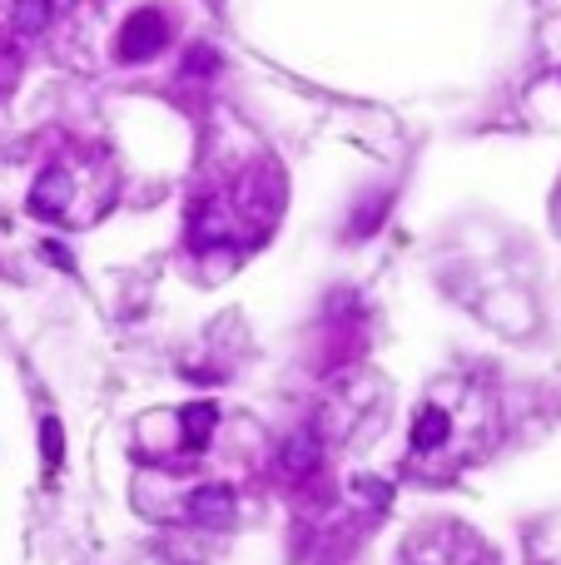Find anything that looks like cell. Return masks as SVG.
I'll list each match as a JSON object with an SVG mask.
<instances>
[{"label":"cell","mask_w":561,"mask_h":565,"mask_svg":"<svg viewBox=\"0 0 561 565\" xmlns=\"http://www.w3.org/2000/svg\"><path fill=\"white\" fill-rule=\"evenodd\" d=\"M70 193H75V179H70V169H45L40 179H35V189H31V214H40V219L66 214Z\"/></svg>","instance_id":"obj_2"},{"label":"cell","mask_w":561,"mask_h":565,"mask_svg":"<svg viewBox=\"0 0 561 565\" xmlns=\"http://www.w3.org/2000/svg\"><path fill=\"white\" fill-rule=\"evenodd\" d=\"M50 21V0H15V31L21 35H40Z\"/></svg>","instance_id":"obj_7"},{"label":"cell","mask_w":561,"mask_h":565,"mask_svg":"<svg viewBox=\"0 0 561 565\" xmlns=\"http://www.w3.org/2000/svg\"><path fill=\"white\" fill-rule=\"evenodd\" d=\"M219 427V407L214 402H189L184 407V447L189 451H204L209 437Z\"/></svg>","instance_id":"obj_4"},{"label":"cell","mask_w":561,"mask_h":565,"mask_svg":"<svg viewBox=\"0 0 561 565\" xmlns=\"http://www.w3.org/2000/svg\"><path fill=\"white\" fill-rule=\"evenodd\" d=\"M447 427H453V422H447L443 407H422V412L412 416V447H418V451L443 447V442H447Z\"/></svg>","instance_id":"obj_5"},{"label":"cell","mask_w":561,"mask_h":565,"mask_svg":"<svg viewBox=\"0 0 561 565\" xmlns=\"http://www.w3.org/2000/svg\"><path fill=\"white\" fill-rule=\"evenodd\" d=\"M189 516H195L199 526H229L234 521V491L229 486H199L195 496H189Z\"/></svg>","instance_id":"obj_3"},{"label":"cell","mask_w":561,"mask_h":565,"mask_svg":"<svg viewBox=\"0 0 561 565\" xmlns=\"http://www.w3.org/2000/svg\"><path fill=\"white\" fill-rule=\"evenodd\" d=\"M40 457H45V467H50V471L66 461V432H60L55 416H45V422H40Z\"/></svg>","instance_id":"obj_8"},{"label":"cell","mask_w":561,"mask_h":565,"mask_svg":"<svg viewBox=\"0 0 561 565\" xmlns=\"http://www.w3.org/2000/svg\"><path fill=\"white\" fill-rule=\"evenodd\" d=\"M40 254L50 258V263H60V268H66V273H70V268H75V263H70V254H66V248H60V244H40Z\"/></svg>","instance_id":"obj_9"},{"label":"cell","mask_w":561,"mask_h":565,"mask_svg":"<svg viewBox=\"0 0 561 565\" xmlns=\"http://www.w3.org/2000/svg\"><path fill=\"white\" fill-rule=\"evenodd\" d=\"M283 467H289L293 476H303V471L318 467V437L314 432H299V437L283 442Z\"/></svg>","instance_id":"obj_6"},{"label":"cell","mask_w":561,"mask_h":565,"mask_svg":"<svg viewBox=\"0 0 561 565\" xmlns=\"http://www.w3.org/2000/svg\"><path fill=\"white\" fill-rule=\"evenodd\" d=\"M164 35H170V25H164L160 11H135L130 21L119 25V60H154V55L164 50Z\"/></svg>","instance_id":"obj_1"}]
</instances>
